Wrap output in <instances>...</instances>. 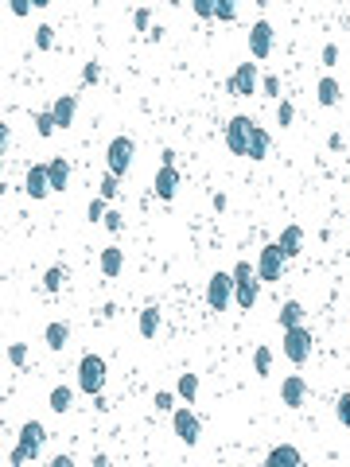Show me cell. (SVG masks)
Listing matches in <instances>:
<instances>
[{"mask_svg": "<svg viewBox=\"0 0 350 467\" xmlns=\"http://www.w3.org/2000/svg\"><path fill=\"white\" fill-rule=\"evenodd\" d=\"M233 304L245 312L257 304V269H253L249 261H238V265H233Z\"/></svg>", "mask_w": 350, "mask_h": 467, "instance_id": "obj_1", "label": "cell"}, {"mask_svg": "<svg viewBox=\"0 0 350 467\" xmlns=\"http://www.w3.org/2000/svg\"><path fill=\"white\" fill-rule=\"evenodd\" d=\"M105 359L101 354H82V362H78V390L82 393H101L105 390Z\"/></svg>", "mask_w": 350, "mask_h": 467, "instance_id": "obj_2", "label": "cell"}, {"mask_svg": "<svg viewBox=\"0 0 350 467\" xmlns=\"http://www.w3.org/2000/svg\"><path fill=\"white\" fill-rule=\"evenodd\" d=\"M133 156H136V144L133 136H113L105 148V164H109V175H125L133 167Z\"/></svg>", "mask_w": 350, "mask_h": 467, "instance_id": "obj_3", "label": "cell"}, {"mask_svg": "<svg viewBox=\"0 0 350 467\" xmlns=\"http://www.w3.org/2000/svg\"><path fill=\"white\" fill-rule=\"evenodd\" d=\"M311 331L308 327H292V331H284V354H288V362H296V366H304V362L311 359Z\"/></svg>", "mask_w": 350, "mask_h": 467, "instance_id": "obj_4", "label": "cell"}, {"mask_svg": "<svg viewBox=\"0 0 350 467\" xmlns=\"http://www.w3.org/2000/svg\"><path fill=\"white\" fill-rule=\"evenodd\" d=\"M249 136H253L249 117H230V121H226V148H230L233 156H245V152H249Z\"/></svg>", "mask_w": 350, "mask_h": 467, "instance_id": "obj_5", "label": "cell"}, {"mask_svg": "<svg viewBox=\"0 0 350 467\" xmlns=\"http://www.w3.org/2000/svg\"><path fill=\"white\" fill-rule=\"evenodd\" d=\"M171 428H175V436H179L187 448H195L199 436H202V425H199V417H195V409H175V413H171Z\"/></svg>", "mask_w": 350, "mask_h": 467, "instance_id": "obj_6", "label": "cell"}, {"mask_svg": "<svg viewBox=\"0 0 350 467\" xmlns=\"http://www.w3.org/2000/svg\"><path fill=\"white\" fill-rule=\"evenodd\" d=\"M233 300V273H214L207 284V304L210 312H226V304Z\"/></svg>", "mask_w": 350, "mask_h": 467, "instance_id": "obj_7", "label": "cell"}, {"mask_svg": "<svg viewBox=\"0 0 350 467\" xmlns=\"http://www.w3.org/2000/svg\"><path fill=\"white\" fill-rule=\"evenodd\" d=\"M284 253H280V245H265V250L257 253V281H280V273H284Z\"/></svg>", "mask_w": 350, "mask_h": 467, "instance_id": "obj_8", "label": "cell"}, {"mask_svg": "<svg viewBox=\"0 0 350 467\" xmlns=\"http://www.w3.org/2000/svg\"><path fill=\"white\" fill-rule=\"evenodd\" d=\"M230 94L233 98H253L257 94V63H242V67L230 75Z\"/></svg>", "mask_w": 350, "mask_h": 467, "instance_id": "obj_9", "label": "cell"}, {"mask_svg": "<svg viewBox=\"0 0 350 467\" xmlns=\"http://www.w3.org/2000/svg\"><path fill=\"white\" fill-rule=\"evenodd\" d=\"M249 51H253V58H268V51H273V24L268 20H257L253 24V32H249Z\"/></svg>", "mask_w": 350, "mask_h": 467, "instance_id": "obj_10", "label": "cell"}, {"mask_svg": "<svg viewBox=\"0 0 350 467\" xmlns=\"http://www.w3.org/2000/svg\"><path fill=\"white\" fill-rule=\"evenodd\" d=\"M43 440H47V428H43L39 421H27V425L20 428V448H24V456H27V459L39 456Z\"/></svg>", "mask_w": 350, "mask_h": 467, "instance_id": "obj_11", "label": "cell"}, {"mask_svg": "<svg viewBox=\"0 0 350 467\" xmlns=\"http://www.w3.org/2000/svg\"><path fill=\"white\" fill-rule=\"evenodd\" d=\"M24 191L32 195V199H47V195H51V172H47V164H35L32 172H27Z\"/></svg>", "mask_w": 350, "mask_h": 467, "instance_id": "obj_12", "label": "cell"}, {"mask_svg": "<svg viewBox=\"0 0 350 467\" xmlns=\"http://www.w3.org/2000/svg\"><path fill=\"white\" fill-rule=\"evenodd\" d=\"M51 113H55L58 129H70V125H74V117H78V98H74V94H58L55 105H51Z\"/></svg>", "mask_w": 350, "mask_h": 467, "instance_id": "obj_13", "label": "cell"}, {"mask_svg": "<svg viewBox=\"0 0 350 467\" xmlns=\"http://www.w3.org/2000/svg\"><path fill=\"white\" fill-rule=\"evenodd\" d=\"M304 397H308V385H304V378H300V374H288V378H284V385H280V401H284L288 409H300Z\"/></svg>", "mask_w": 350, "mask_h": 467, "instance_id": "obj_14", "label": "cell"}, {"mask_svg": "<svg viewBox=\"0 0 350 467\" xmlns=\"http://www.w3.org/2000/svg\"><path fill=\"white\" fill-rule=\"evenodd\" d=\"M261 467H304V459H300V452L292 448V444H276Z\"/></svg>", "mask_w": 350, "mask_h": 467, "instance_id": "obj_15", "label": "cell"}, {"mask_svg": "<svg viewBox=\"0 0 350 467\" xmlns=\"http://www.w3.org/2000/svg\"><path fill=\"white\" fill-rule=\"evenodd\" d=\"M152 187H156V195H160V199H175V191H179V172H175V167H160V172H156V184H152Z\"/></svg>", "mask_w": 350, "mask_h": 467, "instance_id": "obj_16", "label": "cell"}, {"mask_svg": "<svg viewBox=\"0 0 350 467\" xmlns=\"http://www.w3.org/2000/svg\"><path fill=\"white\" fill-rule=\"evenodd\" d=\"M47 172H51V191H67V184H70V160L67 156H55L47 164Z\"/></svg>", "mask_w": 350, "mask_h": 467, "instance_id": "obj_17", "label": "cell"}, {"mask_svg": "<svg viewBox=\"0 0 350 467\" xmlns=\"http://www.w3.org/2000/svg\"><path fill=\"white\" fill-rule=\"evenodd\" d=\"M276 245H280V253L292 261L296 253L304 250V230H300V226H284V234H280V242H276Z\"/></svg>", "mask_w": 350, "mask_h": 467, "instance_id": "obj_18", "label": "cell"}, {"mask_svg": "<svg viewBox=\"0 0 350 467\" xmlns=\"http://www.w3.org/2000/svg\"><path fill=\"white\" fill-rule=\"evenodd\" d=\"M43 343H47L51 350H63L70 343V327L63 324V319H55V324H47V331H43Z\"/></svg>", "mask_w": 350, "mask_h": 467, "instance_id": "obj_19", "label": "cell"}, {"mask_svg": "<svg viewBox=\"0 0 350 467\" xmlns=\"http://www.w3.org/2000/svg\"><path fill=\"white\" fill-rule=\"evenodd\" d=\"M268 133L261 125H253V136H249V152H245V160H265L268 156Z\"/></svg>", "mask_w": 350, "mask_h": 467, "instance_id": "obj_20", "label": "cell"}, {"mask_svg": "<svg viewBox=\"0 0 350 467\" xmlns=\"http://www.w3.org/2000/svg\"><path fill=\"white\" fill-rule=\"evenodd\" d=\"M125 269V253L117 250V245H109V250H101V273L105 276H117Z\"/></svg>", "mask_w": 350, "mask_h": 467, "instance_id": "obj_21", "label": "cell"}, {"mask_svg": "<svg viewBox=\"0 0 350 467\" xmlns=\"http://www.w3.org/2000/svg\"><path fill=\"white\" fill-rule=\"evenodd\" d=\"M304 316H308V312H304V304L288 300V304L280 308V327H284V331H292V327H300V324H304Z\"/></svg>", "mask_w": 350, "mask_h": 467, "instance_id": "obj_22", "label": "cell"}, {"mask_svg": "<svg viewBox=\"0 0 350 467\" xmlns=\"http://www.w3.org/2000/svg\"><path fill=\"white\" fill-rule=\"evenodd\" d=\"M156 331H160V308H144L141 312V335L144 339H156Z\"/></svg>", "mask_w": 350, "mask_h": 467, "instance_id": "obj_23", "label": "cell"}, {"mask_svg": "<svg viewBox=\"0 0 350 467\" xmlns=\"http://www.w3.org/2000/svg\"><path fill=\"white\" fill-rule=\"evenodd\" d=\"M47 401H51V409H55V413H67L70 401H74V397H70V385H55Z\"/></svg>", "mask_w": 350, "mask_h": 467, "instance_id": "obj_24", "label": "cell"}, {"mask_svg": "<svg viewBox=\"0 0 350 467\" xmlns=\"http://www.w3.org/2000/svg\"><path fill=\"white\" fill-rule=\"evenodd\" d=\"M335 101H339V82L323 78V82H319V105H335Z\"/></svg>", "mask_w": 350, "mask_h": 467, "instance_id": "obj_25", "label": "cell"}, {"mask_svg": "<svg viewBox=\"0 0 350 467\" xmlns=\"http://www.w3.org/2000/svg\"><path fill=\"white\" fill-rule=\"evenodd\" d=\"M253 366H257L261 378H265L268 370H273V350H268V347H257V350H253Z\"/></svg>", "mask_w": 350, "mask_h": 467, "instance_id": "obj_26", "label": "cell"}, {"mask_svg": "<svg viewBox=\"0 0 350 467\" xmlns=\"http://www.w3.org/2000/svg\"><path fill=\"white\" fill-rule=\"evenodd\" d=\"M63 281H67V269H47V273H43V288H47V292H58V288H63Z\"/></svg>", "mask_w": 350, "mask_h": 467, "instance_id": "obj_27", "label": "cell"}, {"mask_svg": "<svg viewBox=\"0 0 350 467\" xmlns=\"http://www.w3.org/2000/svg\"><path fill=\"white\" fill-rule=\"evenodd\" d=\"M179 397H183V401H195V397H199V378H195V374H183V378H179Z\"/></svg>", "mask_w": 350, "mask_h": 467, "instance_id": "obj_28", "label": "cell"}, {"mask_svg": "<svg viewBox=\"0 0 350 467\" xmlns=\"http://www.w3.org/2000/svg\"><path fill=\"white\" fill-rule=\"evenodd\" d=\"M35 47H39V51L55 47V27H51V24H39V32H35Z\"/></svg>", "mask_w": 350, "mask_h": 467, "instance_id": "obj_29", "label": "cell"}, {"mask_svg": "<svg viewBox=\"0 0 350 467\" xmlns=\"http://www.w3.org/2000/svg\"><path fill=\"white\" fill-rule=\"evenodd\" d=\"M105 215H109V207H105V199H90V207H86V218H90V222H105Z\"/></svg>", "mask_w": 350, "mask_h": 467, "instance_id": "obj_30", "label": "cell"}, {"mask_svg": "<svg viewBox=\"0 0 350 467\" xmlns=\"http://www.w3.org/2000/svg\"><path fill=\"white\" fill-rule=\"evenodd\" d=\"M35 129H39V136H51V133L58 129L55 113H51V109H47V113H39V117H35Z\"/></svg>", "mask_w": 350, "mask_h": 467, "instance_id": "obj_31", "label": "cell"}, {"mask_svg": "<svg viewBox=\"0 0 350 467\" xmlns=\"http://www.w3.org/2000/svg\"><path fill=\"white\" fill-rule=\"evenodd\" d=\"M335 417H339L342 428H350V393H342V397L335 401Z\"/></svg>", "mask_w": 350, "mask_h": 467, "instance_id": "obj_32", "label": "cell"}, {"mask_svg": "<svg viewBox=\"0 0 350 467\" xmlns=\"http://www.w3.org/2000/svg\"><path fill=\"white\" fill-rule=\"evenodd\" d=\"M105 230L109 234H121V230H125V215H121V210H109V215H105Z\"/></svg>", "mask_w": 350, "mask_h": 467, "instance_id": "obj_33", "label": "cell"}, {"mask_svg": "<svg viewBox=\"0 0 350 467\" xmlns=\"http://www.w3.org/2000/svg\"><path fill=\"white\" fill-rule=\"evenodd\" d=\"M276 117H280V125L288 129L292 121H296V105H292V101H280V105H276Z\"/></svg>", "mask_w": 350, "mask_h": 467, "instance_id": "obj_34", "label": "cell"}, {"mask_svg": "<svg viewBox=\"0 0 350 467\" xmlns=\"http://www.w3.org/2000/svg\"><path fill=\"white\" fill-rule=\"evenodd\" d=\"M8 362H12V366H24V362H27V347H24V343H12V347H8Z\"/></svg>", "mask_w": 350, "mask_h": 467, "instance_id": "obj_35", "label": "cell"}, {"mask_svg": "<svg viewBox=\"0 0 350 467\" xmlns=\"http://www.w3.org/2000/svg\"><path fill=\"white\" fill-rule=\"evenodd\" d=\"M117 191H121V187H117V175H105V179H101V199H117Z\"/></svg>", "mask_w": 350, "mask_h": 467, "instance_id": "obj_36", "label": "cell"}, {"mask_svg": "<svg viewBox=\"0 0 350 467\" xmlns=\"http://www.w3.org/2000/svg\"><path fill=\"white\" fill-rule=\"evenodd\" d=\"M214 16L222 24H230V20H238V4H214Z\"/></svg>", "mask_w": 350, "mask_h": 467, "instance_id": "obj_37", "label": "cell"}, {"mask_svg": "<svg viewBox=\"0 0 350 467\" xmlns=\"http://www.w3.org/2000/svg\"><path fill=\"white\" fill-rule=\"evenodd\" d=\"M156 409H160V413L175 409V393H171V390H160V393H156Z\"/></svg>", "mask_w": 350, "mask_h": 467, "instance_id": "obj_38", "label": "cell"}, {"mask_svg": "<svg viewBox=\"0 0 350 467\" xmlns=\"http://www.w3.org/2000/svg\"><path fill=\"white\" fill-rule=\"evenodd\" d=\"M98 78H101V67H98V63H86V70H82V82H86V86H93Z\"/></svg>", "mask_w": 350, "mask_h": 467, "instance_id": "obj_39", "label": "cell"}, {"mask_svg": "<svg viewBox=\"0 0 350 467\" xmlns=\"http://www.w3.org/2000/svg\"><path fill=\"white\" fill-rule=\"evenodd\" d=\"M24 463H27V456H24V448L16 444V448L8 452V467H24Z\"/></svg>", "mask_w": 350, "mask_h": 467, "instance_id": "obj_40", "label": "cell"}, {"mask_svg": "<svg viewBox=\"0 0 350 467\" xmlns=\"http://www.w3.org/2000/svg\"><path fill=\"white\" fill-rule=\"evenodd\" d=\"M335 63H339V47L327 43V47H323V67H335Z\"/></svg>", "mask_w": 350, "mask_h": 467, "instance_id": "obj_41", "label": "cell"}, {"mask_svg": "<svg viewBox=\"0 0 350 467\" xmlns=\"http://www.w3.org/2000/svg\"><path fill=\"white\" fill-rule=\"evenodd\" d=\"M133 24H136V27H141V32H144V27L152 24V12H148V8H141V12H136V16H133Z\"/></svg>", "mask_w": 350, "mask_h": 467, "instance_id": "obj_42", "label": "cell"}, {"mask_svg": "<svg viewBox=\"0 0 350 467\" xmlns=\"http://www.w3.org/2000/svg\"><path fill=\"white\" fill-rule=\"evenodd\" d=\"M195 16L210 20V16H214V4H207V0H199V4H195Z\"/></svg>", "mask_w": 350, "mask_h": 467, "instance_id": "obj_43", "label": "cell"}, {"mask_svg": "<svg viewBox=\"0 0 350 467\" xmlns=\"http://www.w3.org/2000/svg\"><path fill=\"white\" fill-rule=\"evenodd\" d=\"M51 467H74V459H70V456H55V459H51Z\"/></svg>", "mask_w": 350, "mask_h": 467, "instance_id": "obj_44", "label": "cell"}, {"mask_svg": "<svg viewBox=\"0 0 350 467\" xmlns=\"http://www.w3.org/2000/svg\"><path fill=\"white\" fill-rule=\"evenodd\" d=\"M265 94H280V82H276V78H273V75H268V78H265Z\"/></svg>", "mask_w": 350, "mask_h": 467, "instance_id": "obj_45", "label": "cell"}, {"mask_svg": "<svg viewBox=\"0 0 350 467\" xmlns=\"http://www.w3.org/2000/svg\"><path fill=\"white\" fill-rule=\"evenodd\" d=\"M93 467H109V456H101V452H98V456H93Z\"/></svg>", "mask_w": 350, "mask_h": 467, "instance_id": "obj_46", "label": "cell"}]
</instances>
